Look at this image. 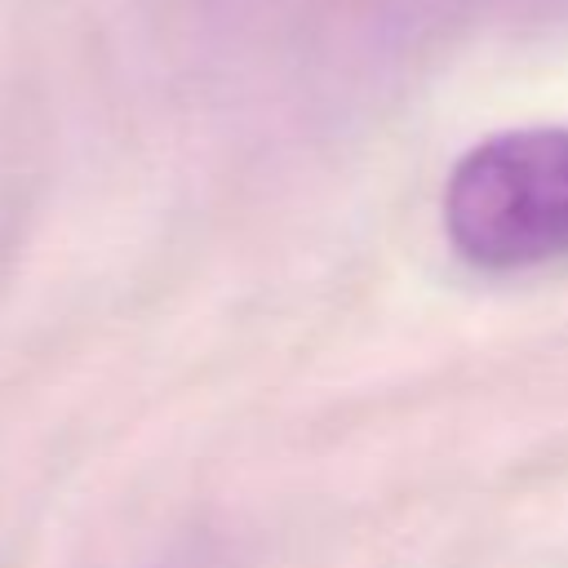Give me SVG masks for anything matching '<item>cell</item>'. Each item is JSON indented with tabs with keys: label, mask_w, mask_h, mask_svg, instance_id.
<instances>
[{
	"label": "cell",
	"mask_w": 568,
	"mask_h": 568,
	"mask_svg": "<svg viewBox=\"0 0 568 568\" xmlns=\"http://www.w3.org/2000/svg\"><path fill=\"white\" fill-rule=\"evenodd\" d=\"M439 217L453 253L488 275L568 257V124L506 129L462 151Z\"/></svg>",
	"instance_id": "obj_1"
}]
</instances>
